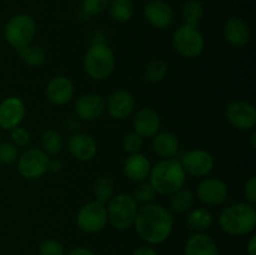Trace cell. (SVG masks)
I'll list each match as a JSON object with an SVG mask.
<instances>
[{
	"instance_id": "obj_1",
	"label": "cell",
	"mask_w": 256,
	"mask_h": 255,
	"mask_svg": "<svg viewBox=\"0 0 256 255\" xmlns=\"http://www.w3.org/2000/svg\"><path fill=\"white\" fill-rule=\"evenodd\" d=\"M134 226L138 235L150 245L164 242L170 236L174 226V218L170 210L160 204H144L138 209Z\"/></svg>"
},
{
	"instance_id": "obj_2",
	"label": "cell",
	"mask_w": 256,
	"mask_h": 255,
	"mask_svg": "<svg viewBox=\"0 0 256 255\" xmlns=\"http://www.w3.org/2000/svg\"><path fill=\"white\" fill-rule=\"evenodd\" d=\"M149 179V182L156 194L172 195L184 186L186 172L182 169L180 160H176L175 158L162 159L152 166Z\"/></svg>"
},
{
	"instance_id": "obj_3",
	"label": "cell",
	"mask_w": 256,
	"mask_h": 255,
	"mask_svg": "<svg viewBox=\"0 0 256 255\" xmlns=\"http://www.w3.org/2000/svg\"><path fill=\"white\" fill-rule=\"evenodd\" d=\"M256 210L250 202H235L222 212L219 225L226 234L232 236H244L254 230Z\"/></svg>"
},
{
	"instance_id": "obj_4",
	"label": "cell",
	"mask_w": 256,
	"mask_h": 255,
	"mask_svg": "<svg viewBox=\"0 0 256 255\" xmlns=\"http://www.w3.org/2000/svg\"><path fill=\"white\" fill-rule=\"evenodd\" d=\"M115 68V55L104 42H95L84 56V69L92 79L105 80Z\"/></svg>"
},
{
	"instance_id": "obj_5",
	"label": "cell",
	"mask_w": 256,
	"mask_h": 255,
	"mask_svg": "<svg viewBox=\"0 0 256 255\" xmlns=\"http://www.w3.org/2000/svg\"><path fill=\"white\" fill-rule=\"evenodd\" d=\"M138 202L129 194H116L108 202V222L116 230H126L134 225Z\"/></svg>"
},
{
	"instance_id": "obj_6",
	"label": "cell",
	"mask_w": 256,
	"mask_h": 255,
	"mask_svg": "<svg viewBox=\"0 0 256 255\" xmlns=\"http://www.w3.org/2000/svg\"><path fill=\"white\" fill-rule=\"evenodd\" d=\"M36 32V22L29 14H16L10 18L4 28V38L8 44L16 50L32 44Z\"/></svg>"
},
{
	"instance_id": "obj_7",
	"label": "cell",
	"mask_w": 256,
	"mask_h": 255,
	"mask_svg": "<svg viewBox=\"0 0 256 255\" xmlns=\"http://www.w3.org/2000/svg\"><path fill=\"white\" fill-rule=\"evenodd\" d=\"M172 46L175 52L188 59L198 58L204 52L205 40L196 26L182 24L172 35Z\"/></svg>"
},
{
	"instance_id": "obj_8",
	"label": "cell",
	"mask_w": 256,
	"mask_h": 255,
	"mask_svg": "<svg viewBox=\"0 0 256 255\" xmlns=\"http://www.w3.org/2000/svg\"><path fill=\"white\" fill-rule=\"evenodd\" d=\"M76 224L82 232L88 234L102 232L108 224V212L105 204L94 200L82 205L78 212Z\"/></svg>"
},
{
	"instance_id": "obj_9",
	"label": "cell",
	"mask_w": 256,
	"mask_h": 255,
	"mask_svg": "<svg viewBox=\"0 0 256 255\" xmlns=\"http://www.w3.org/2000/svg\"><path fill=\"white\" fill-rule=\"evenodd\" d=\"M49 160L42 149H28L18 158V172L25 179H39L49 172Z\"/></svg>"
},
{
	"instance_id": "obj_10",
	"label": "cell",
	"mask_w": 256,
	"mask_h": 255,
	"mask_svg": "<svg viewBox=\"0 0 256 255\" xmlns=\"http://www.w3.org/2000/svg\"><path fill=\"white\" fill-rule=\"evenodd\" d=\"M180 162L186 175L194 178H204L209 175L215 164L212 155L202 149H194L185 152Z\"/></svg>"
},
{
	"instance_id": "obj_11",
	"label": "cell",
	"mask_w": 256,
	"mask_h": 255,
	"mask_svg": "<svg viewBox=\"0 0 256 255\" xmlns=\"http://www.w3.org/2000/svg\"><path fill=\"white\" fill-rule=\"evenodd\" d=\"M226 119L239 130H252L256 124L254 105L244 100H235L226 106Z\"/></svg>"
},
{
	"instance_id": "obj_12",
	"label": "cell",
	"mask_w": 256,
	"mask_h": 255,
	"mask_svg": "<svg viewBox=\"0 0 256 255\" xmlns=\"http://www.w3.org/2000/svg\"><path fill=\"white\" fill-rule=\"evenodd\" d=\"M229 190L224 180L219 178H206L196 188V196L206 205H220L226 200Z\"/></svg>"
},
{
	"instance_id": "obj_13",
	"label": "cell",
	"mask_w": 256,
	"mask_h": 255,
	"mask_svg": "<svg viewBox=\"0 0 256 255\" xmlns=\"http://www.w3.org/2000/svg\"><path fill=\"white\" fill-rule=\"evenodd\" d=\"M25 104L20 98L9 96L0 102V128L12 130L19 126L25 116Z\"/></svg>"
},
{
	"instance_id": "obj_14",
	"label": "cell",
	"mask_w": 256,
	"mask_h": 255,
	"mask_svg": "<svg viewBox=\"0 0 256 255\" xmlns=\"http://www.w3.org/2000/svg\"><path fill=\"white\" fill-rule=\"evenodd\" d=\"M105 106H106V100L102 95L88 92L78 98L75 102V112L79 119L94 122L104 114Z\"/></svg>"
},
{
	"instance_id": "obj_15",
	"label": "cell",
	"mask_w": 256,
	"mask_h": 255,
	"mask_svg": "<svg viewBox=\"0 0 256 255\" xmlns=\"http://www.w3.org/2000/svg\"><path fill=\"white\" fill-rule=\"evenodd\" d=\"M134 132L142 138H152L159 132L162 126V119L156 110L152 108H142L135 114L132 120Z\"/></svg>"
},
{
	"instance_id": "obj_16",
	"label": "cell",
	"mask_w": 256,
	"mask_h": 255,
	"mask_svg": "<svg viewBox=\"0 0 256 255\" xmlns=\"http://www.w3.org/2000/svg\"><path fill=\"white\" fill-rule=\"evenodd\" d=\"M135 108V99L126 90H116L106 100V106L109 115L116 120H124L132 115Z\"/></svg>"
},
{
	"instance_id": "obj_17",
	"label": "cell",
	"mask_w": 256,
	"mask_h": 255,
	"mask_svg": "<svg viewBox=\"0 0 256 255\" xmlns=\"http://www.w3.org/2000/svg\"><path fill=\"white\" fill-rule=\"evenodd\" d=\"M144 16L156 29H166L174 19V14L169 4L162 0H150L144 6Z\"/></svg>"
},
{
	"instance_id": "obj_18",
	"label": "cell",
	"mask_w": 256,
	"mask_h": 255,
	"mask_svg": "<svg viewBox=\"0 0 256 255\" xmlns=\"http://www.w3.org/2000/svg\"><path fill=\"white\" fill-rule=\"evenodd\" d=\"M46 96L55 105H64L74 96V84L66 76H55L48 82Z\"/></svg>"
},
{
	"instance_id": "obj_19",
	"label": "cell",
	"mask_w": 256,
	"mask_h": 255,
	"mask_svg": "<svg viewBox=\"0 0 256 255\" xmlns=\"http://www.w3.org/2000/svg\"><path fill=\"white\" fill-rule=\"evenodd\" d=\"M225 40L235 48H242L249 42L252 32L248 22L242 18L232 16L224 25Z\"/></svg>"
},
{
	"instance_id": "obj_20",
	"label": "cell",
	"mask_w": 256,
	"mask_h": 255,
	"mask_svg": "<svg viewBox=\"0 0 256 255\" xmlns=\"http://www.w3.org/2000/svg\"><path fill=\"white\" fill-rule=\"evenodd\" d=\"M69 150L80 162H89L96 155L98 145L94 138L85 132H75L69 140Z\"/></svg>"
},
{
	"instance_id": "obj_21",
	"label": "cell",
	"mask_w": 256,
	"mask_h": 255,
	"mask_svg": "<svg viewBox=\"0 0 256 255\" xmlns=\"http://www.w3.org/2000/svg\"><path fill=\"white\" fill-rule=\"evenodd\" d=\"M152 164L145 155L140 152L130 154L124 162V172L130 180L136 182H145L149 178Z\"/></svg>"
},
{
	"instance_id": "obj_22",
	"label": "cell",
	"mask_w": 256,
	"mask_h": 255,
	"mask_svg": "<svg viewBox=\"0 0 256 255\" xmlns=\"http://www.w3.org/2000/svg\"><path fill=\"white\" fill-rule=\"evenodd\" d=\"M185 255H219V248L209 235L195 232L186 240Z\"/></svg>"
},
{
	"instance_id": "obj_23",
	"label": "cell",
	"mask_w": 256,
	"mask_h": 255,
	"mask_svg": "<svg viewBox=\"0 0 256 255\" xmlns=\"http://www.w3.org/2000/svg\"><path fill=\"white\" fill-rule=\"evenodd\" d=\"M152 150L162 159H172L179 152V140L170 132H158L152 136Z\"/></svg>"
},
{
	"instance_id": "obj_24",
	"label": "cell",
	"mask_w": 256,
	"mask_h": 255,
	"mask_svg": "<svg viewBox=\"0 0 256 255\" xmlns=\"http://www.w3.org/2000/svg\"><path fill=\"white\" fill-rule=\"evenodd\" d=\"M212 224V215L206 208H196L188 214L186 225L194 232H204Z\"/></svg>"
},
{
	"instance_id": "obj_25",
	"label": "cell",
	"mask_w": 256,
	"mask_h": 255,
	"mask_svg": "<svg viewBox=\"0 0 256 255\" xmlns=\"http://www.w3.org/2000/svg\"><path fill=\"white\" fill-rule=\"evenodd\" d=\"M195 202V195L192 190L182 189L176 190L170 195V210L172 212H189Z\"/></svg>"
},
{
	"instance_id": "obj_26",
	"label": "cell",
	"mask_w": 256,
	"mask_h": 255,
	"mask_svg": "<svg viewBox=\"0 0 256 255\" xmlns=\"http://www.w3.org/2000/svg\"><path fill=\"white\" fill-rule=\"evenodd\" d=\"M110 16L118 22H126L134 15V4L132 0H110L109 6Z\"/></svg>"
},
{
	"instance_id": "obj_27",
	"label": "cell",
	"mask_w": 256,
	"mask_h": 255,
	"mask_svg": "<svg viewBox=\"0 0 256 255\" xmlns=\"http://www.w3.org/2000/svg\"><path fill=\"white\" fill-rule=\"evenodd\" d=\"M92 192H94L95 200L102 204H106L112 196H114L115 192V184L114 180L110 176H106V175H102V176H99L94 182V185H92Z\"/></svg>"
},
{
	"instance_id": "obj_28",
	"label": "cell",
	"mask_w": 256,
	"mask_h": 255,
	"mask_svg": "<svg viewBox=\"0 0 256 255\" xmlns=\"http://www.w3.org/2000/svg\"><path fill=\"white\" fill-rule=\"evenodd\" d=\"M18 52H19L20 59H22V62L26 64L28 66H40V65L44 64L45 60H46V52H45L44 49H42V46H39V45L29 44L26 45V46L19 49Z\"/></svg>"
},
{
	"instance_id": "obj_29",
	"label": "cell",
	"mask_w": 256,
	"mask_h": 255,
	"mask_svg": "<svg viewBox=\"0 0 256 255\" xmlns=\"http://www.w3.org/2000/svg\"><path fill=\"white\" fill-rule=\"evenodd\" d=\"M182 15L184 24L198 28L204 15V5L200 0H186L182 5Z\"/></svg>"
},
{
	"instance_id": "obj_30",
	"label": "cell",
	"mask_w": 256,
	"mask_h": 255,
	"mask_svg": "<svg viewBox=\"0 0 256 255\" xmlns=\"http://www.w3.org/2000/svg\"><path fill=\"white\" fill-rule=\"evenodd\" d=\"M40 145H42V150L46 155H56L62 148V138L56 130H46L42 135Z\"/></svg>"
},
{
	"instance_id": "obj_31",
	"label": "cell",
	"mask_w": 256,
	"mask_h": 255,
	"mask_svg": "<svg viewBox=\"0 0 256 255\" xmlns=\"http://www.w3.org/2000/svg\"><path fill=\"white\" fill-rule=\"evenodd\" d=\"M168 64L162 59L150 62L145 68V79L150 82H159L166 76Z\"/></svg>"
},
{
	"instance_id": "obj_32",
	"label": "cell",
	"mask_w": 256,
	"mask_h": 255,
	"mask_svg": "<svg viewBox=\"0 0 256 255\" xmlns=\"http://www.w3.org/2000/svg\"><path fill=\"white\" fill-rule=\"evenodd\" d=\"M155 195H156V192L154 190V188L152 186L150 182H142L136 186V189L134 190V194L132 195L134 198V200L136 202H142L144 204H149L152 200L155 199Z\"/></svg>"
},
{
	"instance_id": "obj_33",
	"label": "cell",
	"mask_w": 256,
	"mask_h": 255,
	"mask_svg": "<svg viewBox=\"0 0 256 255\" xmlns=\"http://www.w3.org/2000/svg\"><path fill=\"white\" fill-rule=\"evenodd\" d=\"M19 158L16 145L9 142H0V162L5 165H10L15 162Z\"/></svg>"
},
{
	"instance_id": "obj_34",
	"label": "cell",
	"mask_w": 256,
	"mask_h": 255,
	"mask_svg": "<svg viewBox=\"0 0 256 255\" xmlns=\"http://www.w3.org/2000/svg\"><path fill=\"white\" fill-rule=\"evenodd\" d=\"M142 145H144V138H142L135 132L128 134L124 138V142H122V148H124L125 152H129V154L139 152L140 150H142Z\"/></svg>"
},
{
	"instance_id": "obj_35",
	"label": "cell",
	"mask_w": 256,
	"mask_h": 255,
	"mask_svg": "<svg viewBox=\"0 0 256 255\" xmlns=\"http://www.w3.org/2000/svg\"><path fill=\"white\" fill-rule=\"evenodd\" d=\"M40 255H65L64 245L55 239H48L40 244Z\"/></svg>"
},
{
	"instance_id": "obj_36",
	"label": "cell",
	"mask_w": 256,
	"mask_h": 255,
	"mask_svg": "<svg viewBox=\"0 0 256 255\" xmlns=\"http://www.w3.org/2000/svg\"><path fill=\"white\" fill-rule=\"evenodd\" d=\"M110 0H82V10L88 15H99L109 6Z\"/></svg>"
},
{
	"instance_id": "obj_37",
	"label": "cell",
	"mask_w": 256,
	"mask_h": 255,
	"mask_svg": "<svg viewBox=\"0 0 256 255\" xmlns=\"http://www.w3.org/2000/svg\"><path fill=\"white\" fill-rule=\"evenodd\" d=\"M12 132V144L16 145V146L20 148H24L26 145H29L30 142V134L26 132L25 129L16 126L14 129L10 130Z\"/></svg>"
},
{
	"instance_id": "obj_38",
	"label": "cell",
	"mask_w": 256,
	"mask_h": 255,
	"mask_svg": "<svg viewBox=\"0 0 256 255\" xmlns=\"http://www.w3.org/2000/svg\"><path fill=\"white\" fill-rule=\"evenodd\" d=\"M244 195L250 204L256 202V178L252 176L244 185Z\"/></svg>"
},
{
	"instance_id": "obj_39",
	"label": "cell",
	"mask_w": 256,
	"mask_h": 255,
	"mask_svg": "<svg viewBox=\"0 0 256 255\" xmlns=\"http://www.w3.org/2000/svg\"><path fill=\"white\" fill-rule=\"evenodd\" d=\"M132 255H159L156 252V250L154 249V248L152 246H140L138 248V249H135L134 252H132Z\"/></svg>"
},
{
	"instance_id": "obj_40",
	"label": "cell",
	"mask_w": 256,
	"mask_h": 255,
	"mask_svg": "<svg viewBox=\"0 0 256 255\" xmlns=\"http://www.w3.org/2000/svg\"><path fill=\"white\" fill-rule=\"evenodd\" d=\"M68 255H95V252H92L90 249H88V248L78 246L70 250V252H68Z\"/></svg>"
},
{
	"instance_id": "obj_41",
	"label": "cell",
	"mask_w": 256,
	"mask_h": 255,
	"mask_svg": "<svg viewBox=\"0 0 256 255\" xmlns=\"http://www.w3.org/2000/svg\"><path fill=\"white\" fill-rule=\"evenodd\" d=\"M246 250H248V254L249 255H256V236L255 235H252V236L250 238L249 242H248Z\"/></svg>"
},
{
	"instance_id": "obj_42",
	"label": "cell",
	"mask_w": 256,
	"mask_h": 255,
	"mask_svg": "<svg viewBox=\"0 0 256 255\" xmlns=\"http://www.w3.org/2000/svg\"><path fill=\"white\" fill-rule=\"evenodd\" d=\"M62 165L60 160H49V170L52 172H59L62 170Z\"/></svg>"
},
{
	"instance_id": "obj_43",
	"label": "cell",
	"mask_w": 256,
	"mask_h": 255,
	"mask_svg": "<svg viewBox=\"0 0 256 255\" xmlns=\"http://www.w3.org/2000/svg\"><path fill=\"white\" fill-rule=\"evenodd\" d=\"M255 136H256V132H252V149H255V148H256Z\"/></svg>"
},
{
	"instance_id": "obj_44",
	"label": "cell",
	"mask_w": 256,
	"mask_h": 255,
	"mask_svg": "<svg viewBox=\"0 0 256 255\" xmlns=\"http://www.w3.org/2000/svg\"><path fill=\"white\" fill-rule=\"evenodd\" d=\"M0 136H2V135H0Z\"/></svg>"
}]
</instances>
